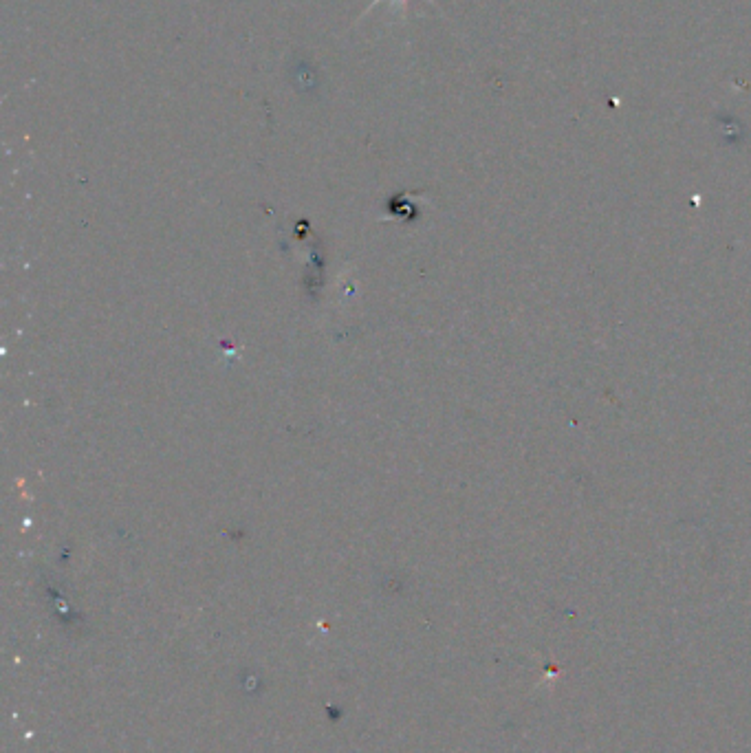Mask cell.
Returning a JSON list of instances; mask_svg holds the SVG:
<instances>
[{
  "mask_svg": "<svg viewBox=\"0 0 751 753\" xmlns=\"http://www.w3.org/2000/svg\"><path fill=\"white\" fill-rule=\"evenodd\" d=\"M379 3H384V0H373V3H370V7H368V9H373V7H377ZM397 3H399L401 7H406V5H408V0H397ZM428 3H432V5H434V0H428ZM368 9H366V12H368ZM366 12H364V14H366Z\"/></svg>",
  "mask_w": 751,
  "mask_h": 753,
  "instance_id": "cell-1",
  "label": "cell"
}]
</instances>
